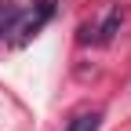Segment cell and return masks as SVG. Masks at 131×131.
I'll return each mask as SVG.
<instances>
[{
  "label": "cell",
  "mask_w": 131,
  "mask_h": 131,
  "mask_svg": "<svg viewBox=\"0 0 131 131\" xmlns=\"http://www.w3.org/2000/svg\"><path fill=\"white\" fill-rule=\"evenodd\" d=\"M55 11H58V0H37L33 4V11H22V18H18V26H15V47H26L37 33L55 18Z\"/></svg>",
  "instance_id": "cell-1"
},
{
  "label": "cell",
  "mask_w": 131,
  "mask_h": 131,
  "mask_svg": "<svg viewBox=\"0 0 131 131\" xmlns=\"http://www.w3.org/2000/svg\"><path fill=\"white\" fill-rule=\"evenodd\" d=\"M120 26H124V7L113 4V7L106 11V18L95 26V44H113V37L120 33Z\"/></svg>",
  "instance_id": "cell-2"
},
{
  "label": "cell",
  "mask_w": 131,
  "mask_h": 131,
  "mask_svg": "<svg viewBox=\"0 0 131 131\" xmlns=\"http://www.w3.org/2000/svg\"><path fill=\"white\" fill-rule=\"evenodd\" d=\"M18 18H22V7L15 0H0V37H11Z\"/></svg>",
  "instance_id": "cell-3"
},
{
  "label": "cell",
  "mask_w": 131,
  "mask_h": 131,
  "mask_svg": "<svg viewBox=\"0 0 131 131\" xmlns=\"http://www.w3.org/2000/svg\"><path fill=\"white\" fill-rule=\"evenodd\" d=\"M98 124H102V113L98 109H84V113H77L66 124V131H98Z\"/></svg>",
  "instance_id": "cell-4"
}]
</instances>
